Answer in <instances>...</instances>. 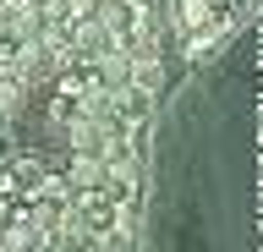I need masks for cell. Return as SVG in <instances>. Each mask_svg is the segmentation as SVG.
Listing matches in <instances>:
<instances>
[{
	"instance_id": "1",
	"label": "cell",
	"mask_w": 263,
	"mask_h": 252,
	"mask_svg": "<svg viewBox=\"0 0 263 252\" xmlns=\"http://www.w3.org/2000/svg\"><path fill=\"white\" fill-rule=\"evenodd\" d=\"M33 247H39V230L28 225L22 208H11V219L0 225V252H33Z\"/></svg>"
},
{
	"instance_id": "2",
	"label": "cell",
	"mask_w": 263,
	"mask_h": 252,
	"mask_svg": "<svg viewBox=\"0 0 263 252\" xmlns=\"http://www.w3.org/2000/svg\"><path fill=\"white\" fill-rule=\"evenodd\" d=\"M209 17H214V0H181V28H186V33L209 28Z\"/></svg>"
},
{
	"instance_id": "3",
	"label": "cell",
	"mask_w": 263,
	"mask_h": 252,
	"mask_svg": "<svg viewBox=\"0 0 263 252\" xmlns=\"http://www.w3.org/2000/svg\"><path fill=\"white\" fill-rule=\"evenodd\" d=\"M0 198H11V203H22V181H16L11 170H0Z\"/></svg>"
},
{
	"instance_id": "4",
	"label": "cell",
	"mask_w": 263,
	"mask_h": 252,
	"mask_svg": "<svg viewBox=\"0 0 263 252\" xmlns=\"http://www.w3.org/2000/svg\"><path fill=\"white\" fill-rule=\"evenodd\" d=\"M11 208H16L11 198H0V225H6V219H11Z\"/></svg>"
}]
</instances>
